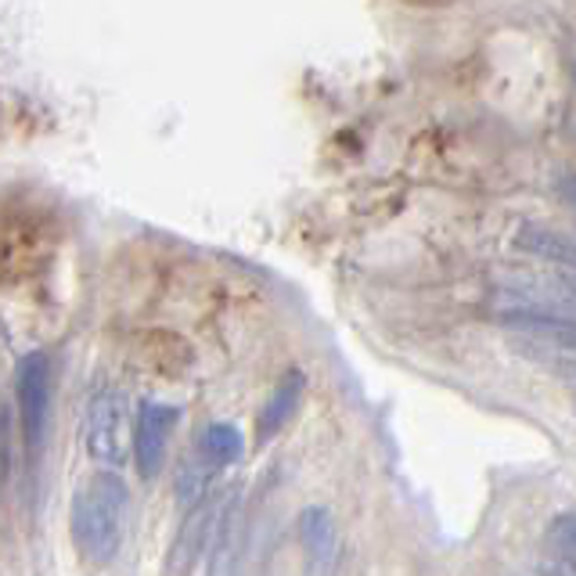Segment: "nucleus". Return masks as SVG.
<instances>
[{"label": "nucleus", "mask_w": 576, "mask_h": 576, "mask_svg": "<svg viewBox=\"0 0 576 576\" xmlns=\"http://www.w3.org/2000/svg\"><path fill=\"white\" fill-rule=\"evenodd\" d=\"M512 350L541 368L576 378V318H512Z\"/></svg>", "instance_id": "f03ea898"}, {"label": "nucleus", "mask_w": 576, "mask_h": 576, "mask_svg": "<svg viewBox=\"0 0 576 576\" xmlns=\"http://www.w3.org/2000/svg\"><path fill=\"white\" fill-rule=\"evenodd\" d=\"M516 245L522 248V253L544 259V264H555L562 270H573L576 274V242L566 239V234L547 231V228H522Z\"/></svg>", "instance_id": "1a4fd4ad"}, {"label": "nucleus", "mask_w": 576, "mask_h": 576, "mask_svg": "<svg viewBox=\"0 0 576 576\" xmlns=\"http://www.w3.org/2000/svg\"><path fill=\"white\" fill-rule=\"evenodd\" d=\"M126 530V487L112 473H98L73 501V541L95 566L112 562Z\"/></svg>", "instance_id": "f257e3e1"}, {"label": "nucleus", "mask_w": 576, "mask_h": 576, "mask_svg": "<svg viewBox=\"0 0 576 576\" xmlns=\"http://www.w3.org/2000/svg\"><path fill=\"white\" fill-rule=\"evenodd\" d=\"M87 454L104 468H120L130 451V411L126 397L104 389L87 408Z\"/></svg>", "instance_id": "7ed1b4c3"}, {"label": "nucleus", "mask_w": 576, "mask_h": 576, "mask_svg": "<svg viewBox=\"0 0 576 576\" xmlns=\"http://www.w3.org/2000/svg\"><path fill=\"white\" fill-rule=\"evenodd\" d=\"M209 468H213V465H209L206 457H202L199 465H195V462L180 465V473H177V494H180V501H185V505H199V501H202Z\"/></svg>", "instance_id": "f8f14e48"}, {"label": "nucleus", "mask_w": 576, "mask_h": 576, "mask_svg": "<svg viewBox=\"0 0 576 576\" xmlns=\"http://www.w3.org/2000/svg\"><path fill=\"white\" fill-rule=\"evenodd\" d=\"M573 411H576V389H573Z\"/></svg>", "instance_id": "4468645a"}, {"label": "nucleus", "mask_w": 576, "mask_h": 576, "mask_svg": "<svg viewBox=\"0 0 576 576\" xmlns=\"http://www.w3.org/2000/svg\"><path fill=\"white\" fill-rule=\"evenodd\" d=\"M177 422V408H166L159 400H144L137 411L134 429V454H137V473L141 479H155L166 465V443Z\"/></svg>", "instance_id": "39448f33"}, {"label": "nucleus", "mask_w": 576, "mask_h": 576, "mask_svg": "<svg viewBox=\"0 0 576 576\" xmlns=\"http://www.w3.org/2000/svg\"><path fill=\"white\" fill-rule=\"evenodd\" d=\"M562 199H566V202H569V209L576 213V174L562 180Z\"/></svg>", "instance_id": "ddd939ff"}, {"label": "nucleus", "mask_w": 576, "mask_h": 576, "mask_svg": "<svg viewBox=\"0 0 576 576\" xmlns=\"http://www.w3.org/2000/svg\"><path fill=\"white\" fill-rule=\"evenodd\" d=\"M544 541H547V552L562 562V569L576 573V512L558 516L552 527H547Z\"/></svg>", "instance_id": "9b49d317"}, {"label": "nucleus", "mask_w": 576, "mask_h": 576, "mask_svg": "<svg viewBox=\"0 0 576 576\" xmlns=\"http://www.w3.org/2000/svg\"><path fill=\"white\" fill-rule=\"evenodd\" d=\"M242 451H245V443H242V436H239V429H234V425H224V422L206 425L202 440H199V454H202L213 468H220V465H234V462H239V457H242Z\"/></svg>", "instance_id": "9d476101"}, {"label": "nucleus", "mask_w": 576, "mask_h": 576, "mask_svg": "<svg viewBox=\"0 0 576 576\" xmlns=\"http://www.w3.org/2000/svg\"><path fill=\"white\" fill-rule=\"evenodd\" d=\"M299 541H303V552L318 569H332V562L339 555V530L329 508H307L299 516Z\"/></svg>", "instance_id": "6e6552de"}, {"label": "nucleus", "mask_w": 576, "mask_h": 576, "mask_svg": "<svg viewBox=\"0 0 576 576\" xmlns=\"http://www.w3.org/2000/svg\"><path fill=\"white\" fill-rule=\"evenodd\" d=\"M573 80H576V65H573Z\"/></svg>", "instance_id": "2eb2a0df"}, {"label": "nucleus", "mask_w": 576, "mask_h": 576, "mask_svg": "<svg viewBox=\"0 0 576 576\" xmlns=\"http://www.w3.org/2000/svg\"><path fill=\"white\" fill-rule=\"evenodd\" d=\"M15 397H19V418H22V440L33 454L44 447L47 436V418H51V361L47 353H25L19 361L15 378Z\"/></svg>", "instance_id": "20e7f679"}, {"label": "nucleus", "mask_w": 576, "mask_h": 576, "mask_svg": "<svg viewBox=\"0 0 576 576\" xmlns=\"http://www.w3.org/2000/svg\"><path fill=\"white\" fill-rule=\"evenodd\" d=\"M303 386L307 383L299 372L285 375V383L270 392V400L264 403V411H259V418H256V443H270L288 422H292L296 408L303 403Z\"/></svg>", "instance_id": "0eeeda50"}, {"label": "nucleus", "mask_w": 576, "mask_h": 576, "mask_svg": "<svg viewBox=\"0 0 576 576\" xmlns=\"http://www.w3.org/2000/svg\"><path fill=\"white\" fill-rule=\"evenodd\" d=\"M220 527V505L213 501H202L195 505V512L188 516V522L180 527L177 533V544H174V555H169L166 569L174 573H191L195 566H199V558L213 547L217 541V530Z\"/></svg>", "instance_id": "423d86ee"}]
</instances>
